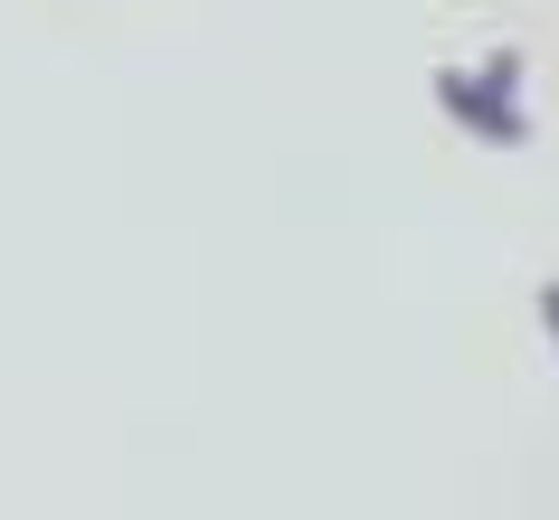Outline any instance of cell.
<instances>
[{
	"instance_id": "1",
	"label": "cell",
	"mask_w": 559,
	"mask_h": 520,
	"mask_svg": "<svg viewBox=\"0 0 559 520\" xmlns=\"http://www.w3.org/2000/svg\"><path fill=\"white\" fill-rule=\"evenodd\" d=\"M437 105L455 133H474V143H531V114H522V48H493L484 66H437Z\"/></svg>"
},
{
	"instance_id": "2",
	"label": "cell",
	"mask_w": 559,
	"mask_h": 520,
	"mask_svg": "<svg viewBox=\"0 0 559 520\" xmlns=\"http://www.w3.org/2000/svg\"><path fill=\"white\" fill-rule=\"evenodd\" d=\"M540 322H550V350H559V285H540Z\"/></svg>"
}]
</instances>
